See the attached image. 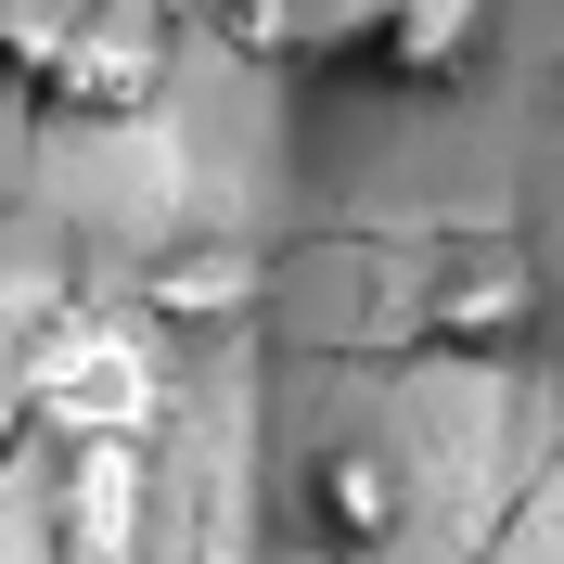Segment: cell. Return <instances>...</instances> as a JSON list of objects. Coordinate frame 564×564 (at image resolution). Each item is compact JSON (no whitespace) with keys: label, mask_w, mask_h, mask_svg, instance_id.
I'll return each mask as SVG.
<instances>
[{"label":"cell","mask_w":564,"mask_h":564,"mask_svg":"<svg viewBox=\"0 0 564 564\" xmlns=\"http://www.w3.org/2000/svg\"><path fill=\"white\" fill-rule=\"evenodd\" d=\"M0 65L39 116H141L167 90V0H0Z\"/></svg>","instance_id":"obj_1"},{"label":"cell","mask_w":564,"mask_h":564,"mask_svg":"<svg viewBox=\"0 0 564 564\" xmlns=\"http://www.w3.org/2000/svg\"><path fill=\"white\" fill-rule=\"evenodd\" d=\"M154 552V436H52V564Z\"/></svg>","instance_id":"obj_3"},{"label":"cell","mask_w":564,"mask_h":564,"mask_svg":"<svg viewBox=\"0 0 564 564\" xmlns=\"http://www.w3.org/2000/svg\"><path fill=\"white\" fill-rule=\"evenodd\" d=\"M488 13H500V0H398L372 77H398V90H449V77L488 52Z\"/></svg>","instance_id":"obj_7"},{"label":"cell","mask_w":564,"mask_h":564,"mask_svg":"<svg viewBox=\"0 0 564 564\" xmlns=\"http://www.w3.org/2000/svg\"><path fill=\"white\" fill-rule=\"evenodd\" d=\"M26 423L39 436H154V411H167V347H154V321L129 308H77L52 321L26 347Z\"/></svg>","instance_id":"obj_2"},{"label":"cell","mask_w":564,"mask_h":564,"mask_svg":"<svg viewBox=\"0 0 564 564\" xmlns=\"http://www.w3.org/2000/svg\"><path fill=\"white\" fill-rule=\"evenodd\" d=\"M398 26V0H231V52L282 77H334V65H372Z\"/></svg>","instance_id":"obj_4"},{"label":"cell","mask_w":564,"mask_h":564,"mask_svg":"<svg viewBox=\"0 0 564 564\" xmlns=\"http://www.w3.org/2000/svg\"><path fill=\"white\" fill-rule=\"evenodd\" d=\"M527 321H539V282H527V257H462L436 295H423V334L436 347H462V359H500V347H527Z\"/></svg>","instance_id":"obj_5"},{"label":"cell","mask_w":564,"mask_h":564,"mask_svg":"<svg viewBox=\"0 0 564 564\" xmlns=\"http://www.w3.org/2000/svg\"><path fill=\"white\" fill-rule=\"evenodd\" d=\"M141 308H154V321H231V308H245V257H231V245H206V257H154Z\"/></svg>","instance_id":"obj_8"},{"label":"cell","mask_w":564,"mask_h":564,"mask_svg":"<svg viewBox=\"0 0 564 564\" xmlns=\"http://www.w3.org/2000/svg\"><path fill=\"white\" fill-rule=\"evenodd\" d=\"M308 527H321V552H347V564H372L398 539V462L386 449H321L308 462Z\"/></svg>","instance_id":"obj_6"}]
</instances>
